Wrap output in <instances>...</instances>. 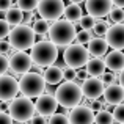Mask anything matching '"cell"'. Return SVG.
<instances>
[{
	"instance_id": "obj_17",
	"label": "cell",
	"mask_w": 124,
	"mask_h": 124,
	"mask_svg": "<svg viewBox=\"0 0 124 124\" xmlns=\"http://www.w3.org/2000/svg\"><path fill=\"white\" fill-rule=\"evenodd\" d=\"M105 66L110 71L116 72V71H123L124 69V54L119 49H113L112 52L105 55Z\"/></svg>"
},
{
	"instance_id": "obj_1",
	"label": "cell",
	"mask_w": 124,
	"mask_h": 124,
	"mask_svg": "<svg viewBox=\"0 0 124 124\" xmlns=\"http://www.w3.org/2000/svg\"><path fill=\"white\" fill-rule=\"evenodd\" d=\"M55 97H57L58 104L64 108H74V107L80 105L83 99V90L82 85L76 82H69L66 80L64 83L58 85L55 90Z\"/></svg>"
},
{
	"instance_id": "obj_42",
	"label": "cell",
	"mask_w": 124,
	"mask_h": 124,
	"mask_svg": "<svg viewBox=\"0 0 124 124\" xmlns=\"http://www.w3.org/2000/svg\"><path fill=\"white\" fill-rule=\"evenodd\" d=\"M24 21H25V24H30V22H35L36 19H35V16H33V11L31 13H25V16H24Z\"/></svg>"
},
{
	"instance_id": "obj_22",
	"label": "cell",
	"mask_w": 124,
	"mask_h": 124,
	"mask_svg": "<svg viewBox=\"0 0 124 124\" xmlns=\"http://www.w3.org/2000/svg\"><path fill=\"white\" fill-rule=\"evenodd\" d=\"M64 19L71 22H79L82 19V8L79 6V3H69L64 9Z\"/></svg>"
},
{
	"instance_id": "obj_33",
	"label": "cell",
	"mask_w": 124,
	"mask_h": 124,
	"mask_svg": "<svg viewBox=\"0 0 124 124\" xmlns=\"http://www.w3.org/2000/svg\"><path fill=\"white\" fill-rule=\"evenodd\" d=\"M8 68H9V58L5 54H0V76H3L8 71Z\"/></svg>"
},
{
	"instance_id": "obj_24",
	"label": "cell",
	"mask_w": 124,
	"mask_h": 124,
	"mask_svg": "<svg viewBox=\"0 0 124 124\" xmlns=\"http://www.w3.org/2000/svg\"><path fill=\"white\" fill-rule=\"evenodd\" d=\"M94 123L96 124H113L115 123L113 112H108V110H101V112H97Z\"/></svg>"
},
{
	"instance_id": "obj_18",
	"label": "cell",
	"mask_w": 124,
	"mask_h": 124,
	"mask_svg": "<svg viewBox=\"0 0 124 124\" xmlns=\"http://www.w3.org/2000/svg\"><path fill=\"white\" fill-rule=\"evenodd\" d=\"M108 42H107L105 38H93L90 42H88V50H90V54L93 55V57H104V55L107 54V50H108Z\"/></svg>"
},
{
	"instance_id": "obj_6",
	"label": "cell",
	"mask_w": 124,
	"mask_h": 124,
	"mask_svg": "<svg viewBox=\"0 0 124 124\" xmlns=\"http://www.w3.org/2000/svg\"><path fill=\"white\" fill-rule=\"evenodd\" d=\"M90 50L88 47H83V44H71L63 50V61L66 66L74 69H82L90 61Z\"/></svg>"
},
{
	"instance_id": "obj_2",
	"label": "cell",
	"mask_w": 124,
	"mask_h": 124,
	"mask_svg": "<svg viewBox=\"0 0 124 124\" xmlns=\"http://www.w3.org/2000/svg\"><path fill=\"white\" fill-rule=\"evenodd\" d=\"M77 31L74 27V22L68 21V19H58L52 24L50 31H49V39L54 42L58 47H63L64 46H71V42L76 39Z\"/></svg>"
},
{
	"instance_id": "obj_44",
	"label": "cell",
	"mask_w": 124,
	"mask_h": 124,
	"mask_svg": "<svg viewBox=\"0 0 124 124\" xmlns=\"http://www.w3.org/2000/svg\"><path fill=\"white\" fill-rule=\"evenodd\" d=\"M118 80H119V83L124 86V69L121 71V74H119V77H118Z\"/></svg>"
},
{
	"instance_id": "obj_13",
	"label": "cell",
	"mask_w": 124,
	"mask_h": 124,
	"mask_svg": "<svg viewBox=\"0 0 124 124\" xmlns=\"http://www.w3.org/2000/svg\"><path fill=\"white\" fill-rule=\"evenodd\" d=\"M96 119V115L91 110V107L86 105H77L69 113V123L71 124H93Z\"/></svg>"
},
{
	"instance_id": "obj_16",
	"label": "cell",
	"mask_w": 124,
	"mask_h": 124,
	"mask_svg": "<svg viewBox=\"0 0 124 124\" xmlns=\"http://www.w3.org/2000/svg\"><path fill=\"white\" fill-rule=\"evenodd\" d=\"M104 99H105L107 104H112L113 107L123 104V101H124V86L121 83L107 85L105 91H104Z\"/></svg>"
},
{
	"instance_id": "obj_20",
	"label": "cell",
	"mask_w": 124,
	"mask_h": 124,
	"mask_svg": "<svg viewBox=\"0 0 124 124\" xmlns=\"http://www.w3.org/2000/svg\"><path fill=\"white\" fill-rule=\"evenodd\" d=\"M105 61L104 60H101L99 57H94V58H91L90 61H88V64H86V71L90 72V76H94V77H99V76H102L104 72H105Z\"/></svg>"
},
{
	"instance_id": "obj_41",
	"label": "cell",
	"mask_w": 124,
	"mask_h": 124,
	"mask_svg": "<svg viewBox=\"0 0 124 124\" xmlns=\"http://www.w3.org/2000/svg\"><path fill=\"white\" fill-rule=\"evenodd\" d=\"M77 79H79L80 82H85L86 79H90V72H88L86 69H79L77 71Z\"/></svg>"
},
{
	"instance_id": "obj_32",
	"label": "cell",
	"mask_w": 124,
	"mask_h": 124,
	"mask_svg": "<svg viewBox=\"0 0 124 124\" xmlns=\"http://www.w3.org/2000/svg\"><path fill=\"white\" fill-rule=\"evenodd\" d=\"M113 116H115V121L116 123L124 124V104L115 105V108H113Z\"/></svg>"
},
{
	"instance_id": "obj_25",
	"label": "cell",
	"mask_w": 124,
	"mask_h": 124,
	"mask_svg": "<svg viewBox=\"0 0 124 124\" xmlns=\"http://www.w3.org/2000/svg\"><path fill=\"white\" fill-rule=\"evenodd\" d=\"M39 0H17V6L24 13H31L35 9H38Z\"/></svg>"
},
{
	"instance_id": "obj_4",
	"label": "cell",
	"mask_w": 124,
	"mask_h": 124,
	"mask_svg": "<svg viewBox=\"0 0 124 124\" xmlns=\"http://www.w3.org/2000/svg\"><path fill=\"white\" fill-rule=\"evenodd\" d=\"M46 80L44 76L38 72H25L22 74L21 80H19V88H21L22 96L27 97H39L46 91Z\"/></svg>"
},
{
	"instance_id": "obj_19",
	"label": "cell",
	"mask_w": 124,
	"mask_h": 124,
	"mask_svg": "<svg viewBox=\"0 0 124 124\" xmlns=\"http://www.w3.org/2000/svg\"><path fill=\"white\" fill-rule=\"evenodd\" d=\"M42 76H44V80H46L49 85H58L61 80L64 79L63 68L55 66V64L46 68V71H44V74H42Z\"/></svg>"
},
{
	"instance_id": "obj_39",
	"label": "cell",
	"mask_w": 124,
	"mask_h": 124,
	"mask_svg": "<svg viewBox=\"0 0 124 124\" xmlns=\"http://www.w3.org/2000/svg\"><path fill=\"white\" fill-rule=\"evenodd\" d=\"M13 6V0H0V13H6Z\"/></svg>"
},
{
	"instance_id": "obj_28",
	"label": "cell",
	"mask_w": 124,
	"mask_h": 124,
	"mask_svg": "<svg viewBox=\"0 0 124 124\" xmlns=\"http://www.w3.org/2000/svg\"><path fill=\"white\" fill-rule=\"evenodd\" d=\"M82 30H93L94 24H96V17H93L91 14H86V16H82V19L79 21Z\"/></svg>"
},
{
	"instance_id": "obj_46",
	"label": "cell",
	"mask_w": 124,
	"mask_h": 124,
	"mask_svg": "<svg viewBox=\"0 0 124 124\" xmlns=\"http://www.w3.org/2000/svg\"><path fill=\"white\" fill-rule=\"evenodd\" d=\"M119 124H121V123H119Z\"/></svg>"
},
{
	"instance_id": "obj_36",
	"label": "cell",
	"mask_w": 124,
	"mask_h": 124,
	"mask_svg": "<svg viewBox=\"0 0 124 124\" xmlns=\"http://www.w3.org/2000/svg\"><path fill=\"white\" fill-rule=\"evenodd\" d=\"M0 124H14V119H13L11 115L5 112H0Z\"/></svg>"
},
{
	"instance_id": "obj_27",
	"label": "cell",
	"mask_w": 124,
	"mask_h": 124,
	"mask_svg": "<svg viewBox=\"0 0 124 124\" xmlns=\"http://www.w3.org/2000/svg\"><path fill=\"white\" fill-rule=\"evenodd\" d=\"M108 22H104V21H96V24H94L93 27V33L96 35V36H101V38H105L107 31H108Z\"/></svg>"
},
{
	"instance_id": "obj_31",
	"label": "cell",
	"mask_w": 124,
	"mask_h": 124,
	"mask_svg": "<svg viewBox=\"0 0 124 124\" xmlns=\"http://www.w3.org/2000/svg\"><path fill=\"white\" fill-rule=\"evenodd\" d=\"M9 33H11V24L6 19H0V41L9 36Z\"/></svg>"
},
{
	"instance_id": "obj_23",
	"label": "cell",
	"mask_w": 124,
	"mask_h": 124,
	"mask_svg": "<svg viewBox=\"0 0 124 124\" xmlns=\"http://www.w3.org/2000/svg\"><path fill=\"white\" fill-rule=\"evenodd\" d=\"M50 21H46V19H39L38 17L36 21L33 22V30L36 35H39V36H49V31H50Z\"/></svg>"
},
{
	"instance_id": "obj_3",
	"label": "cell",
	"mask_w": 124,
	"mask_h": 124,
	"mask_svg": "<svg viewBox=\"0 0 124 124\" xmlns=\"http://www.w3.org/2000/svg\"><path fill=\"white\" fill-rule=\"evenodd\" d=\"M31 58L35 64H39L42 68H49L55 64L58 60V46H55L50 39L39 41L31 47Z\"/></svg>"
},
{
	"instance_id": "obj_34",
	"label": "cell",
	"mask_w": 124,
	"mask_h": 124,
	"mask_svg": "<svg viewBox=\"0 0 124 124\" xmlns=\"http://www.w3.org/2000/svg\"><path fill=\"white\" fill-rule=\"evenodd\" d=\"M63 72H64V80H69V82H74V80L77 79V71L74 69V68H64L63 69Z\"/></svg>"
},
{
	"instance_id": "obj_30",
	"label": "cell",
	"mask_w": 124,
	"mask_h": 124,
	"mask_svg": "<svg viewBox=\"0 0 124 124\" xmlns=\"http://www.w3.org/2000/svg\"><path fill=\"white\" fill-rule=\"evenodd\" d=\"M93 30H82V31H77V36H76V41L79 44H88L91 39H93V35H91Z\"/></svg>"
},
{
	"instance_id": "obj_29",
	"label": "cell",
	"mask_w": 124,
	"mask_h": 124,
	"mask_svg": "<svg viewBox=\"0 0 124 124\" xmlns=\"http://www.w3.org/2000/svg\"><path fill=\"white\" fill-rule=\"evenodd\" d=\"M49 124H71L69 116L63 115V113H54L52 116H49Z\"/></svg>"
},
{
	"instance_id": "obj_37",
	"label": "cell",
	"mask_w": 124,
	"mask_h": 124,
	"mask_svg": "<svg viewBox=\"0 0 124 124\" xmlns=\"http://www.w3.org/2000/svg\"><path fill=\"white\" fill-rule=\"evenodd\" d=\"M11 49H13V46L9 41H3V39L0 41V54H8Z\"/></svg>"
},
{
	"instance_id": "obj_5",
	"label": "cell",
	"mask_w": 124,
	"mask_h": 124,
	"mask_svg": "<svg viewBox=\"0 0 124 124\" xmlns=\"http://www.w3.org/2000/svg\"><path fill=\"white\" fill-rule=\"evenodd\" d=\"M9 42H11L13 49H17V50H27L31 49L36 42V33H35L33 28H30L27 24L25 25H16L14 28L9 33Z\"/></svg>"
},
{
	"instance_id": "obj_9",
	"label": "cell",
	"mask_w": 124,
	"mask_h": 124,
	"mask_svg": "<svg viewBox=\"0 0 124 124\" xmlns=\"http://www.w3.org/2000/svg\"><path fill=\"white\" fill-rule=\"evenodd\" d=\"M33 58L31 55L25 54L24 50H19L14 52L9 58V69L13 71L14 74H25V72H30V69L33 68Z\"/></svg>"
},
{
	"instance_id": "obj_11",
	"label": "cell",
	"mask_w": 124,
	"mask_h": 124,
	"mask_svg": "<svg viewBox=\"0 0 124 124\" xmlns=\"http://www.w3.org/2000/svg\"><path fill=\"white\" fill-rule=\"evenodd\" d=\"M21 91L19 82L11 76H0V101H13Z\"/></svg>"
},
{
	"instance_id": "obj_7",
	"label": "cell",
	"mask_w": 124,
	"mask_h": 124,
	"mask_svg": "<svg viewBox=\"0 0 124 124\" xmlns=\"http://www.w3.org/2000/svg\"><path fill=\"white\" fill-rule=\"evenodd\" d=\"M9 115L13 116L14 121H30L36 113V107L31 102V97L22 96V97H14L9 104Z\"/></svg>"
},
{
	"instance_id": "obj_40",
	"label": "cell",
	"mask_w": 124,
	"mask_h": 124,
	"mask_svg": "<svg viewBox=\"0 0 124 124\" xmlns=\"http://www.w3.org/2000/svg\"><path fill=\"white\" fill-rule=\"evenodd\" d=\"M90 107H91V110L93 112H101L102 110V101H99V99H94V101H91V104H90Z\"/></svg>"
},
{
	"instance_id": "obj_10",
	"label": "cell",
	"mask_w": 124,
	"mask_h": 124,
	"mask_svg": "<svg viewBox=\"0 0 124 124\" xmlns=\"http://www.w3.org/2000/svg\"><path fill=\"white\" fill-rule=\"evenodd\" d=\"M113 0H85V9L93 17H107L113 8Z\"/></svg>"
},
{
	"instance_id": "obj_38",
	"label": "cell",
	"mask_w": 124,
	"mask_h": 124,
	"mask_svg": "<svg viewBox=\"0 0 124 124\" xmlns=\"http://www.w3.org/2000/svg\"><path fill=\"white\" fill-rule=\"evenodd\" d=\"M30 124H49V121L46 119V116H42V115H35L33 118L30 119Z\"/></svg>"
},
{
	"instance_id": "obj_35",
	"label": "cell",
	"mask_w": 124,
	"mask_h": 124,
	"mask_svg": "<svg viewBox=\"0 0 124 124\" xmlns=\"http://www.w3.org/2000/svg\"><path fill=\"white\" fill-rule=\"evenodd\" d=\"M101 80L104 82V85H112V83H115L116 76L113 72H104L102 76H101Z\"/></svg>"
},
{
	"instance_id": "obj_12",
	"label": "cell",
	"mask_w": 124,
	"mask_h": 124,
	"mask_svg": "<svg viewBox=\"0 0 124 124\" xmlns=\"http://www.w3.org/2000/svg\"><path fill=\"white\" fill-rule=\"evenodd\" d=\"M58 105L60 104H58L55 94H41L39 97H36V102H35L36 113L42 116H52L54 113H57Z\"/></svg>"
},
{
	"instance_id": "obj_21",
	"label": "cell",
	"mask_w": 124,
	"mask_h": 124,
	"mask_svg": "<svg viewBox=\"0 0 124 124\" xmlns=\"http://www.w3.org/2000/svg\"><path fill=\"white\" fill-rule=\"evenodd\" d=\"M24 16H25L24 11H22L19 6H11V8H9L8 11L5 13V19L13 25V27H16V25H21L22 22H24Z\"/></svg>"
},
{
	"instance_id": "obj_45",
	"label": "cell",
	"mask_w": 124,
	"mask_h": 124,
	"mask_svg": "<svg viewBox=\"0 0 124 124\" xmlns=\"http://www.w3.org/2000/svg\"><path fill=\"white\" fill-rule=\"evenodd\" d=\"M69 2H71V3H79V5H80V3L85 2V0H69Z\"/></svg>"
},
{
	"instance_id": "obj_8",
	"label": "cell",
	"mask_w": 124,
	"mask_h": 124,
	"mask_svg": "<svg viewBox=\"0 0 124 124\" xmlns=\"http://www.w3.org/2000/svg\"><path fill=\"white\" fill-rule=\"evenodd\" d=\"M64 2L63 0H39L38 14L46 21H58L64 14Z\"/></svg>"
},
{
	"instance_id": "obj_26",
	"label": "cell",
	"mask_w": 124,
	"mask_h": 124,
	"mask_svg": "<svg viewBox=\"0 0 124 124\" xmlns=\"http://www.w3.org/2000/svg\"><path fill=\"white\" fill-rule=\"evenodd\" d=\"M108 19L113 24H123L124 22V9L121 6H113L110 14H108Z\"/></svg>"
},
{
	"instance_id": "obj_15",
	"label": "cell",
	"mask_w": 124,
	"mask_h": 124,
	"mask_svg": "<svg viewBox=\"0 0 124 124\" xmlns=\"http://www.w3.org/2000/svg\"><path fill=\"white\" fill-rule=\"evenodd\" d=\"M105 39L110 47L124 49V24H113L105 35Z\"/></svg>"
},
{
	"instance_id": "obj_43",
	"label": "cell",
	"mask_w": 124,
	"mask_h": 124,
	"mask_svg": "<svg viewBox=\"0 0 124 124\" xmlns=\"http://www.w3.org/2000/svg\"><path fill=\"white\" fill-rule=\"evenodd\" d=\"M113 3H115V6H121V8H124V0H113Z\"/></svg>"
},
{
	"instance_id": "obj_14",
	"label": "cell",
	"mask_w": 124,
	"mask_h": 124,
	"mask_svg": "<svg viewBox=\"0 0 124 124\" xmlns=\"http://www.w3.org/2000/svg\"><path fill=\"white\" fill-rule=\"evenodd\" d=\"M82 90H83V96L86 99H97L99 96H102L105 88H104V82L99 79V77L91 76L90 79H86L85 82H82Z\"/></svg>"
}]
</instances>
